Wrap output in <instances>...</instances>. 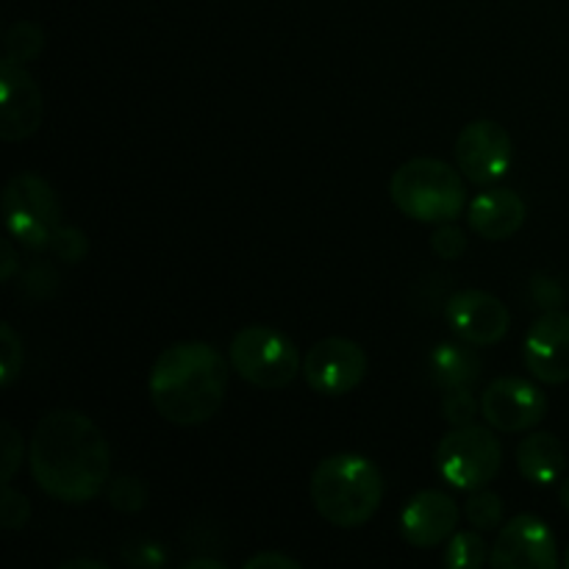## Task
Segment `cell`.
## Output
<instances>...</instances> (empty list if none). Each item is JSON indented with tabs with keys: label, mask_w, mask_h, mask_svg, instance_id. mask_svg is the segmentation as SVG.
I'll return each instance as SVG.
<instances>
[{
	"label": "cell",
	"mask_w": 569,
	"mask_h": 569,
	"mask_svg": "<svg viewBox=\"0 0 569 569\" xmlns=\"http://www.w3.org/2000/svg\"><path fill=\"white\" fill-rule=\"evenodd\" d=\"M37 487L61 503L98 498L111 476V450L87 415L56 409L37 422L28 448Z\"/></svg>",
	"instance_id": "cell-1"
},
{
	"label": "cell",
	"mask_w": 569,
	"mask_h": 569,
	"mask_svg": "<svg viewBox=\"0 0 569 569\" xmlns=\"http://www.w3.org/2000/svg\"><path fill=\"white\" fill-rule=\"evenodd\" d=\"M228 361L209 342H176L159 353L148 392L153 409L172 426H200L222 409Z\"/></svg>",
	"instance_id": "cell-2"
},
{
	"label": "cell",
	"mask_w": 569,
	"mask_h": 569,
	"mask_svg": "<svg viewBox=\"0 0 569 569\" xmlns=\"http://www.w3.org/2000/svg\"><path fill=\"white\" fill-rule=\"evenodd\" d=\"M311 503L331 526L361 528L378 515L383 500V476L367 456L337 453L311 472Z\"/></svg>",
	"instance_id": "cell-3"
},
{
	"label": "cell",
	"mask_w": 569,
	"mask_h": 569,
	"mask_svg": "<svg viewBox=\"0 0 569 569\" xmlns=\"http://www.w3.org/2000/svg\"><path fill=\"white\" fill-rule=\"evenodd\" d=\"M389 198L409 220L442 226L465 214V176L445 161L420 156L395 170L389 181Z\"/></svg>",
	"instance_id": "cell-4"
},
{
	"label": "cell",
	"mask_w": 569,
	"mask_h": 569,
	"mask_svg": "<svg viewBox=\"0 0 569 569\" xmlns=\"http://www.w3.org/2000/svg\"><path fill=\"white\" fill-rule=\"evenodd\" d=\"M228 361L239 378L259 389H283L303 372L292 339L270 326H248L233 337Z\"/></svg>",
	"instance_id": "cell-5"
},
{
	"label": "cell",
	"mask_w": 569,
	"mask_h": 569,
	"mask_svg": "<svg viewBox=\"0 0 569 569\" xmlns=\"http://www.w3.org/2000/svg\"><path fill=\"white\" fill-rule=\"evenodd\" d=\"M3 220L11 239L31 250H44L61 228V203L42 176L17 172L3 189Z\"/></svg>",
	"instance_id": "cell-6"
},
{
	"label": "cell",
	"mask_w": 569,
	"mask_h": 569,
	"mask_svg": "<svg viewBox=\"0 0 569 569\" xmlns=\"http://www.w3.org/2000/svg\"><path fill=\"white\" fill-rule=\"evenodd\" d=\"M437 470L445 481L461 492L487 489L503 467L500 439L483 426H459L437 445Z\"/></svg>",
	"instance_id": "cell-7"
},
{
	"label": "cell",
	"mask_w": 569,
	"mask_h": 569,
	"mask_svg": "<svg viewBox=\"0 0 569 569\" xmlns=\"http://www.w3.org/2000/svg\"><path fill=\"white\" fill-rule=\"evenodd\" d=\"M367 376V353L359 342L345 337H326L309 348L303 359V378L311 392L322 398H342L353 392Z\"/></svg>",
	"instance_id": "cell-8"
},
{
	"label": "cell",
	"mask_w": 569,
	"mask_h": 569,
	"mask_svg": "<svg viewBox=\"0 0 569 569\" xmlns=\"http://www.w3.org/2000/svg\"><path fill=\"white\" fill-rule=\"evenodd\" d=\"M515 161L511 133L495 120H472L456 139V164L461 176L478 187L500 181Z\"/></svg>",
	"instance_id": "cell-9"
},
{
	"label": "cell",
	"mask_w": 569,
	"mask_h": 569,
	"mask_svg": "<svg viewBox=\"0 0 569 569\" xmlns=\"http://www.w3.org/2000/svg\"><path fill=\"white\" fill-rule=\"evenodd\" d=\"M481 415L500 433L533 431L548 415V398L533 381L517 376L495 378L481 395Z\"/></svg>",
	"instance_id": "cell-10"
},
{
	"label": "cell",
	"mask_w": 569,
	"mask_h": 569,
	"mask_svg": "<svg viewBox=\"0 0 569 569\" xmlns=\"http://www.w3.org/2000/svg\"><path fill=\"white\" fill-rule=\"evenodd\" d=\"M489 565L498 569H556L559 545L542 517L517 515L500 528Z\"/></svg>",
	"instance_id": "cell-11"
},
{
	"label": "cell",
	"mask_w": 569,
	"mask_h": 569,
	"mask_svg": "<svg viewBox=\"0 0 569 569\" xmlns=\"http://www.w3.org/2000/svg\"><path fill=\"white\" fill-rule=\"evenodd\" d=\"M44 98L39 83L20 61H0V139L22 142L42 126Z\"/></svg>",
	"instance_id": "cell-12"
},
{
	"label": "cell",
	"mask_w": 569,
	"mask_h": 569,
	"mask_svg": "<svg viewBox=\"0 0 569 569\" xmlns=\"http://www.w3.org/2000/svg\"><path fill=\"white\" fill-rule=\"evenodd\" d=\"M445 317H448V326L453 328L456 337L476 345V348L498 345L509 333L511 326V315L503 300L489 292H481V289L456 292L448 300Z\"/></svg>",
	"instance_id": "cell-13"
},
{
	"label": "cell",
	"mask_w": 569,
	"mask_h": 569,
	"mask_svg": "<svg viewBox=\"0 0 569 569\" xmlns=\"http://www.w3.org/2000/svg\"><path fill=\"white\" fill-rule=\"evenodd\" d=\"M526 367L537 381H569V315L553 309L545 311L526 337Z\"/></svg>",
	"instance_id": "cell-14"
},
{
	"label": "cell",
	"mask_w": 569,
	"mask_h": 569,
	"mask_svg": "<svg viewBox=\"0 0 569 569\" xmlns=\"http://www.w3.org/2000/svg\"><path fill=\"white\" fill-rule=\"evenodd\" d=\"M459 517L461 511L450 495L426 489L417 492L400 511V537L415 548H437L453 537Z\"/></svg>",
	"instance_id": "cell-15"
},
{
	"label": "cell",
	"mask_w": 569,
	"mask_h": 569,
	"mask_svg": "<svg viewBox=\"0 0 569 569\" xmlns=\"http://www.w3.org/2000/svg\"><path fill=\"white\" fill-rule=\"evenodd\" d=\"M467 222L489 242L511 239L526 222V200L511 189H487L467 206Z\"/></svg>",
	"instance_id": "cell-16"
},
{
	"label": "cell",
	"mask_w": 569,
	"mask_h": 569,
	"mask_svg": "<svg viewBox=\"0 0 569 569\" xmlns=\"http://www.w3.org/2000/svg\"><path fill=\"white\" fill-rule=\"evenodd\" d=\"M517 467H520L526 481L537 483V487H550V483H556L565 476V445L553 433H528L520 442V448H517Z\"/></svg>",
	"instance_id": "cell-17"
},
{
	"label": "cell",
	"mask_w": 569,
	"mask_h": 569,
	"mask_svg": "<svg viewBox=\"0 0 569 569\" xmlns=\"http://www.w3.org/2000/svg\"><path fill=\"white\" fill-rule=\"evenodd\" d=\"M476 345L470 342H445L437 345L431 353V378L442 389L472 387L476 378L481 376V359H478Z\"/></svg>",
	"instance_id": "cell-18"
},
{
	"label": "cell",
	"mask_w": 569,
	"mask_h": 569,
	"mask_svg": "<svg viewBox=\"0 0 569 569\" xmlns=\"http://www.w3.org/2000/svg\"><path fill=\"white\" fill-rule=\"evenodd\" d=\"M489 561V548L478 531H456L445 545L442 565L453 569H478Z\"/></svg>",
	"instance_id": "cell-19"
},
{
	"label": "cell",
	"mask_w": 569,
	"mask_h": 569,
	"mask_svg": "<svg viewBox=\"0 0 569 569\" xmlns=\"http://www.w3.org/2000/svg\"><path fill=\"white\" fill-rule=\"evenodd\" d=\"M44 48V31L37 26V22H14V26L6 31V59L20 61V64H28V61L37 59Z\"/></svg>",
	"instance_id": "cell-20"
},
{
	"label": "cell",
	"mask_w": 569,
	"mask_h": 569,
	"mask_svg": "<svg viewBox=\"0 0 569 569\" xmlns=\"http://www.w3.org/2000/svg\"><path fill=\"white\" fill-rule=\"evenodd\" d=\"M465 517L476 531H495L503 522V498L489 489L470 492L465 503Z\"/></svg>",
	"instance_id": "cell-21"
},
{
	"label": "cell",
	"mask_w": 569,
	"mask_h": 569,
	"mask_svg": "<svg viewBox=\"0 0 569 569\" xmlns=\"http://www.w3.org/2000/svg\"><path fill=\"white\" fill-rule=\"evenodd\" d=\"M109 503L114 506L122 515H133V511H142V506L148 503V487H144L139 478H117L109 487Z\"/></svg>",
	"instance_id": "cell-22"
},
{
	"label": "cell",
	"mask_w": 569,
	"mask_h": 569,
	"mask_svg": "<svg viewBox=\"0 0 569 569\" xmlns=\"http://www.w3.org/2000/svg\"><path fill=\"white\" fill-rule=\"evenodd\" d=\"M22 370V339L11 328V322L0 326V383L9 387Z\"/></svg>",
	"instance_id": "cell-23"
},
{
	"label": "cell",
	"mask_w": 569,
	"mask_h": 569,
	"mask_svg": "<svg viewBox=\"0 0 569 569\" xmlns=\"http://www.w3.org/2000/svg\"><path fill=\"white\" fill-rule=\"evenodd\" d=\"M476 415H478V403L476 398H472L470 387L448 389V395H445L442 400V417L450 422V426L453 428L470 426V422L476 420Z\"/></svg>",
	"instance_id": "cell-24"
},
{
	"label": "cell",
	"mask_w": 569,
	"mask_h": 569,
	"mask_svg": "<svg viewBox=\"0 0 569 569\" xmlns=\"http://www.w3.org/2000/svg\"><path fill=\"white\" fill-rule=\"evenodd\" d=\"M0 450H3V459H0V478L3 483H11L14 472L20 470L22 453H26V445H22V437L17 433L14 426L3 422L0 426Z\"/></svg>",
	"instance_id": "cell-25"
},
{
	"label": "cell",
	"mask_w": 569,
	"mask_h": 569,
	"mask_svg": "<svg viewBox=\"0 0 569 569\" xmlns=\"http://www.w3.org/2000/svg\"><path fill=\"white\" fill-rule=\"evenodd\" d=\"M28 517H31V506L28 498L17 489H11L9 483H3V498H0V520H3L6 531H20L28 526Z\"/></svg>",
	"instance_id": "cell-26"
},
{
	"label": "cell",
	"mask_w": 569,
	"mask_h": 569,
	"mask_svg": "<svg viewBox=\"0 0 569 569\" xmlns=\"http://www.w3.org/2000/svg\"><path fill=\"white\" fill-rule=\"evenodd\" d=\"M50 250H53L59 259H64L67 264H78V261L87 256L89 242H87V237H83L81 228L61 226L59 231H56L53 242H50Z\"/></svg>",
	"instance_id": "cell-27"
},
{
	"label": "cell",
	"mask_w": 569,
	"mask_h": 569,
	"mask_svg": "<svg viewBox=\"0 0 569 569\" xmlns=\"http://www.w3.org/2000/svg\"><path fill=\"white\" fill-rule=\"evenodd\" d=\"M431 248L439 259H448V261L461 259L467 250V233L461 231L459 226H453V222H442V226L433 231Z\"/></svg>",
	"instance_id": "cell-28"
},
{
	"label": "cell",
	"mask_w": 569,
	"mask_h": 569,
	"mask_svg": "<svg viewBox=\"0 0 569 569\" xmlns=\"http://www.w3.org/2000/svg\"><path fill=\"white\" fill-rule=\"evenodd\" d=\"M531 289H533V300H537V306H542V309L553 311L561 306V289L559 283L550 281V278L537 276L531 281Z\"/></svg>",
	"instance_id": "cell-29"
},
{
	"label": "cell",
	"mask_w": 569,
	"mask_h": 569,
	"mask_svg": "<svg viewBox=\"0 0 569 569\" xmlns=\"http://www.w3.org/2000/svg\"><path fill=\"white\" fill-rule=\"evenodd\" d=\"M244 569H300V561L287 553H278V550H270V553H256L253 559L244 561Z\"/></svg>",
	"instance_id": "cell-30"
},
{
	"label": "cell",
	"mask_w": 569,
	"mask_h": 569,
	"mask_svg": "<svg viewBox=\"0 0 569 569\" xmlns=\"http://www.w3.org/2000/svg\"><path fill=\"white\" fill-rule=\"evenodd\" d=\"M0 256H3V259H0V278H3V281H11V276L20 270V261H17V250L9 239L0 242Z\"/></svg>",
	"instance_id": "cell-31"
},
{
	"label": "cell",
	"mask_w": 569,
	"mask_h": 569,
	"mask_svg": "<svg viewBox=\"0 0 569 569\" xmlns=\"http://www.w3.org/2000/svg\"><path fill=\"white\" fill-rule=\"evenodd\" d=\"M226 569V561L220 559H203V556H198V559H189L187 565H183V569Z\"/></svg>",
	"instance_id": "cell-32"
},
{
	"label": "cell",
	"mask_w": 569,
	"mask_h": 569,
	"mask_svg": "<svg viewBox=\"0 0 569 569\" xmlns=\"http://www.w3.org/2000/svg\"><path fill=\"white\" fill-rule=\"evenodd\" d=\"M61 569H106V565L94 559H72V561H64Z\"/></svg>",
	"instance_id": "cell-33"
},
{
	"label": "cell",
	"mask_w": 569,
	"mask_h": 569,
	"mask_svg": "<svg viewBox=\"0 0 569 569\" xmlns=\"http://www.w3.org/2000/svg\"><path fill=\"white\" fill-rule=\"evenodd\" d=\"M559 498H561V506H565V509L569 511V478L565 483H561V489H559Z\"/></svg>",
	"instance_id": "cell-34"
},
{
	"label": "cell",
	"mask_w": 569,
	"mask_h": 569,
	"mask_svg": "<svg viewBox=\"0 0 569 569\" xmlns=\"http://www.w3.org/2000/svg\"><path fill=\"white\" fill-rule=\"evenodd\" d=\"M565 567L569 569V548H567V556H565Z\"/></svg>",
	"instance_id": "cell-35"
}]
</instances>
